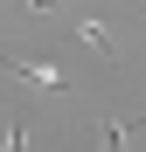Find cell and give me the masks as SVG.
I'll use <instances>...</instances> for the list:
<instances>
[{"mask_svg": "<svg viewBox=\"0 0 146 152\" xmlns=\"http://www.w3.org/2000/svg\"><path fill=\"white\" fill-rule=\"evenodd\" d=\"M0 69H14V76H35V83L63 90V69H56V62H28V56H0Z\"/></svg>", "mask_w": 146, "mask_h": 152, "instance_id": "1", "label": "cell"}, {"mask_svg": "<svg viewBox=\"0 0 146 152\" xmlns=\"http://www.w3.org/2000/svg\"><path fill=\"white\" fill-rule=\"evenodd\" d=\"M104 152H125V124H104Z\"/></svg>", "mask_w": 146, "mask_h": 152, "instance_id": "2", "label": "cell"}, {"mask_svg": "<svg viewBox=\"0 0 146 152\" xmlns=\"http://www.w3.org/2000/svg\"><path fill=\"white\" fill-rule=\"evenodd\" d=\"M21 138H28V124H14V132H7V145H0V152H21Z\"/></svg>", "mask_w": 146, "mask_h": 152, "instance_id": "3", "label": "cell"}, {"mask_svg": "<svg viewBox=\"0 0 146 152\" xmlns=\"http://www.w3.org/2000/svg\"><path fill=\"white\" fill-rule=\"evenodd\" d=\"M28 7H35V14H49V7H70V0H28Z\"/></svg>", "mask_w": 146, "mask_h": 152, "instance_id": "4", "label": "cell"}, {"mask_svg": "<svg viewBox=\"0 0 146 152\" xmlns=\"http://www.w3.org/2000/svg\"><path fill=\"white\" fill-rule=\"evenodd\" d=\"M139 124H146V111H139Z\"/></svg>", "mask_w": 146, "mask_h": 152, "instance_id": "5", "label": "cell"}]
</instances>
